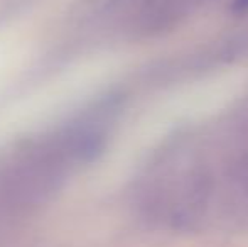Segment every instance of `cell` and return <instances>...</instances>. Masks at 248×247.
Listing matches in <instances>:
<instances>
[{
    "label": "cell",
    "instance_id": "obj_1",
    "mask_svg": "<svg viewBox=\"0 0 248 247\" xmlns=\"http://www.w3.org/2000/svg\"><path fill=\"white\" fill-rule=\"evenodd\" d=\"M248 7V0H236L235 2V9L236 10H243Z\"/></svg>",
    "mask_w": 248,
    "mask_h": 247
}]
</instances>
